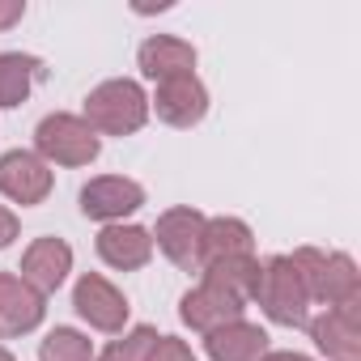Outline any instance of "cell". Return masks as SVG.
Here are the masks:
<instances>
[{
  "mask_svg": "<svg viewBox=\"0 0 361 361\" xmlns=\"http://www.w3.org/2000/svg\"><path fill=\"white\" fill-rule=\"evenodd\" d=\"M289 259H293V268H298L310 302H319L323 310L361 306V272H357L353 255H344V251H319V247H298Z\"/></svg>",
  "mask_w": 361,
  "mask_h": 361,
  "instance_id": "cell-1",
  "label": "cell"
},
{
  "mask_svg": "<svg viewBox=\"0 0 361 361\" xmlns=\"http://www.w3.org/2000/svg\"><path fill=\"white\" fill-rule=\"evenodd\" d=\"M94 251L106 268L115 272H140L149 259H153V234L145 226H132V221H115V226H102L98 238H94Z\"/></svg>",
  "mask_w": 361,
  "mask_h": 361,
  "instance_id": "cell-15",
  "label": "cell"
},
{
  "mask_svg": "<svg viewBox=\"0 0 361 361\" xmlns=\"http://www.w3.org/2000/svg\"><path fill=\"white\" fill-rule=\"evenodd\" d=\"M0 361H18V357H13V353H9L5 344H0Z\"/></svg>",
  "mask_w": 361,
  "mask_h": 361,
  "instance_id": "cell-26",
  "label": "cell"
},
{
  "mask_svg": "<svg viewBox=\"0 0 361 361\" xmlns=\"http://www.w3.org/2000/svg\"><path fill=\"white\" fill-rule=\"evenodd\" d=\"M196 47L178 35H149L140 47H136V68L140 77H149L153 85L161 81H174V77H192L196 73Z\"/></svg>",
  "mask_w": 361,
  "mask_h": 361,
  "instance_id": "cell-13",
  "label": "cell"
},
{
  "mask_svg": "<svg viewBox=\"0 0 361 361\" xmlns=\"http://www.w3.org/2000/svg\"><path fill=\"white\" fill-rule=\"evenodd\" d=\"M259 361H314V357H306V353H293V348H276V353H264Z\"/></svg>",
  "mask_w": 361,
  "mask_h": 361,
  "instance_id": "cell-25",
  "label": "cell"
},
{
  "mask_svg": "<svg viewBox=\"0 0 361 361\" xmlns=\"http://www.w3.org/2000/svg\"><path fill=\"white\" fill-rule=\"evenodd\" d=\"M47 319V298L30 289L18 272H0V340L39 331Z\"/></svg>",
  "mask_w": 361,
  "mask_h": 361,
  "instance_id": "cell-10",
  "label": "cell"
},
{
  "mask_svg": "<svg viewBox=\"0 0 361 361\" xmlns=\"http://www.w3.org/2000/svg\"><path fill=\"white\" fill-rule=\"evenodd\" d=\"M243 310H247V302H238L234 293H226V289H217L209 281H200L196 289H188L183 298H178V319H183L192 331H200V336L243 319Z\"/></svg>",
  "mask_w": 361,
  "mask_h": 361,
  "instance_id": "cell-14",
  "label": "cell"
},
{
  "mask_svg": "<svg viewBox=\"0 0 361 361\" xmlns=\"http://www.w3.org/2000/svg\"><path fill=\"white\" fill-rule=\"evenodd\" d=\"M26 18V0H0V30H13Z\"/></svg>",
  "mask_w": 361,
  "mask_h": 361,
  "instance_id": "cell-24",
  "label": "cell"
},
{
  "mask_svg": "<svg viewBox=\"0 0 361 361\" xmlns=\"http://www.w3.org/2000/svg\"><path fill=\"white\" fill-rule=\"evenodd\" d=\"M68 272H73V247H68L64 238H56V234L35 238V243L26 247V255H22V268H18V276H22L30 289H39L43 298H51V293L68 281Z\"/></svg>",
  "mask_w": 361,
  "mask_h": 361,
  "instance_id": "cell-11",
  "label": "cell"
},
{
  "mask_svg": "<svg viewBox=\"0 0 361 361\" xmlns=\"http://www.w3.org/2000/svg\"><path fill=\"white\" fill-rule=\"evenodd\" d=\"M145 361H196V353H192L188 340H178V336H157Z\"/></svg>",
  "mask_w": 361,
  "mask_h": 361,
  "instance_id": "cell-22",
  "label": "cell"
},
{
  "mask_svg": "<svg viewBox=\"0 0 361 361\" xmlns=\"http://www.w3.org/2000/svg\"><path fill=\"white\" fill-rule=\"evenodd\" d=\"M39 361H94V340L77 327H51L39 344Z\"/></svg>",
  "mask_w": 361,
  "mask_h": 361,
  "instance_id": "cell-20",
  "label": "cell"
},
{
  "mask_svg": "<svg viewBox=\"0 0 361 361\" xmlns=\"http://www.w3.org/2000/svg\"><path fill=\"white\" fill-rule=\"evenodd\" d=\"M51 188H56V174L35 149L0 153V196H5L9 204L35 209V204H43L51 196Z\"/></svg>",
  "mask_w": 361,
  "mask_h": 361,
  "instance_id": "cell-7",
  "label": "cell"
},
{
  "mask_svg": "<svg viewBox=\"0 0 361 361\" xmlns=\"http://www.w3.org/2000/svg\"><path fill=\"white\" fill-rule=\"evenodd\" d=\"M327 361H361V306H336L306 323Z\"/></svg>",
  "mask_w": 361,
  "mask_h": 361,
  "instance_id": "cell-12",
  "label": "cell"
},
{
  "mask_svg": "<svg viewBox=\"0 0 361 361\" xmlns=\"http://www.w3.org/2000/svg\"><path fill=\"white\" fill-rule=\"evenodd\" d=\"M47 81V64L30 51H0V111L22 106L35 85Z\"/></svg>",
  "mask_w": 361,
  "mask_h": 361,
  "instance_id": "cell-17",
  "label": "cell"
},
{
  "mask_svg": "<svg viewBox=\"0 0 361 361\" xmlns=\"http://www.w3.org/2000/svg\"><path fill=\"white\" fill-rule=\"evenodd\" d=\"M81 119L98 136H132L149 123V94L132 77H111V81H102L85 94Z\"/></svg>",
  "mask_w": 361,
  "mask_h": 361,
  "instance_id": "cell-2",
  "label": "cell"
},
{
  "mask_svg": "<svg viewBox=\"0 0 361 361\" xmlns=\"http://www.w3.org/2000/svg\"><path fill=\"white\" fill-rule=\"evenodd\" d=\"M204 213L192 204H174L157 217L153 234V251H161L174 268L183 272H200V251H204Z\"/></svg>",
  "mask_w": 361,
  "mask_h": 361,
  "instance_id": "cell-5",
  "label": "cell"
},
{
  "mask_svg": "<svg viewBox=\"0 0 361 361\" xmlns=\"http://www.w3.org/2000/svg\"><path fill=\"white\" fill-rule=\"evenodd\" d=\"M243 255H255V230L243 217H209L204 221L200 268L217 264V259H243Z\"/></svg>",
  "mask_w": 361,
  "mask_h": 361,
  "instance_id": "cell-18",
  "label": "cell"
},
{
  "mask_svg": "<svg viewBox=\"0 0 361 361\" xmlns=\"http://www.w3.org/2000/svg\"><path fill=\"white\" fill-rule=\"evenodd\" d=\"M35 153H39L47 166H68V170H77V166L98 161L102 136H98L81 115H73V111H51V115H43L39 128H35Z\"/></svg>",
  "mask_w": 361,
  "mask_h": 361,
  "instance_id": "cell-4",
  "label": "cell"
},
{
  "mask_svg": "<svg viewBox=\"0 0 361 361\" xmlns=\"http://www.w3.org/2000/svg\"><path fill=\"white\" fill-rule=\"evenodd\" d=\"M204 353H209V361H259L268 353V331L259 323L234 319L204 336Z\"/></svg>",
  "mask_w": 361,
  "mask_h": 361,
  "instance_id": "cell-16",
  "label": "cell"
},
{
  "mask_svg": "<svg viewBox=\"0 0 361 361\" xmlns=\"http://www.w3.org/2000/svg\"><path fill=\"white\" fill-rule=\"evenodd\" d=\"M153 340H157V327L136 323V327L119 331L102 353H94V361H145V357H149V348H153Z\"/></svg>",
  "mask_w": 361,
  "mask_h": 361,
  "instance_id": "cell-21",
  "label": "cell"
},
{
  "mask_svg": "<svg viewBox=\"0 0 361 361\" xmlns=\"http://www.w3.org/2000/svg\"><path fill=\"white\" fill-rule=\"evenodd\" d=\"M18 230H22V221H18V213H13L9 204H0V251H5V247H13V238H18Z\"/></svg>",
  "mask_w": 361,
  "mask_h": 361,
  "instance_id": "cell-23",
  "label": "cell"
},
{
  "mask_svg": "<svg viewBox=\"0 0 361 361\" xmlns=\"http://www.w3.org/2000/svg\"><path fill=\"white\" fill-rule=\"evenodd\" d=\"M145 209V188L128 174H98L81 188V213L98 226L128 221L132 213Z\"/></svg>",
  "mask_w": 361,
  "mask_h": 361,
  "instance_id": "cell-8",
  "label": "cell"
},
{
  "mask_svg": "<svg viewBox=\"0 0 361 361\" xmlns=\"http://www.w3.org/2000/svg\"><path fill=\"white\" fill-rule=\"evenodd\" d=\"M149 115H157L170 128H196L209 115V85L192 73V77H174L161 81L149 94Z\"/></svg>",
  "mask_w": 361,
  "mask_h": 361,
  "instance_id": "cell-9",
  "label": "cell"
},
{
  "mask_svg": "<svg viewBox=\"0 0 361 361\" xmlns=\"http://www.w3.org/2000/svg\"><path fill=\"white\" fill-rule=\"evenodd\" d=\"M200 276L226 293H234L238 302H251L255 298V285H259V259L255 255H243V259H217V264H204Z\"/></svg>",
  "mask_w": 361,
  "mask_h": 361,
  "instance_id": "cell-19",
  "label": "cell"
},
{
  "mask_svg": "<svg viewBox=\"0 0 361 361\" xmlns=\"http://www.w3.org/2000/svg\"><path fill=\"white\" fill-rule=\"evenodd\" d=\"M73 310L94 327V331H106V336H119L128 331V298L119 285H111L102 272H81L77 285H73Z\"/></svg>",
  "mask_w": 361,
  "mask_h": 361,
  "instance_id": "cell-6",
  "label": "cell"
},
{
  "mask_svg": "<svg viewBox=\"0 0 361 361\" xmlns=\"http://www.w3.org/2000/svg\"><path fill=\"white\" fill-rule=\"evenodd\" d=\"M251 302H259V310L281 327H306L310 323V293H306L289 255L259 259V285H255Z\"/></svg>",
  "mask_w": 361,
  "mask_h": 361,
  "instance_id": "cell-3",
  "label": "cell"
}]
</instances>
